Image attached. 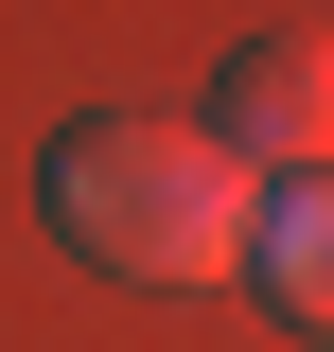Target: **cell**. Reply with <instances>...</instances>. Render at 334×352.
<instances>
[{
    "label": "cell",
    "mask_w": 334,
    "mask_h": 352,
    "mask_svg": "<svg viewBox=\"0 0 334 352\" xmlns=\"http://www.w3.org/2000/svg\"><path fill=\"white\" fill-rule=\"evenodd\" d=\"M247 282L299 317V335H334V176H264V212H247Z\"/></svg>",
    "instance_id": "obj_3"
},
{
    "label": "cell",
    "mask_w": 334,
    "mask_h": 352,
    "mask_svg": "<svg viewBox=\"0 0 334 352\" xmlns=\"http://www.w3.org/2000/svg\"><path fill=\"white\" fill-rule=\"evenodd\" d=\"M36 194H53V247H88L106 282H247V212H264V176L159 106H88L36 159Z\"/></svg>",
    "instance_id": "obj_1"
},
{
    "label": "cell",
    "mask_w": 334,
    "mask_h": 352,
    "mask_svg": "<svg viewBox=\"0 0 334 352\" xmlns=\"http://www.w3.org/2000/svg\"><path fill=\"white\" fill-rule=\"evenodd\" d=\"M211 141L247 176H334V36H247L211 71Z\"/></svg>",
    "instance_id": "obj_2"
}]
</instances>
